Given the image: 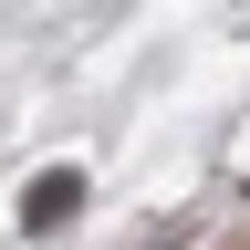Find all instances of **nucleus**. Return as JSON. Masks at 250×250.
<instances>
[{"label":"nucleus","instance_id":"f257e3e1","mask_svg":"<svg viewBox=\"0 0 250 250\" xmlns=\"http://www.w3.org/2000/svg\"><path fill=\"white\" fill-rule=\"evenodd\" d=\"M73 208H83V167H42V177L21 188V229H31V240H52Z\"/></svg>","mask_w":250,"mask_h":250}]
</instances>
